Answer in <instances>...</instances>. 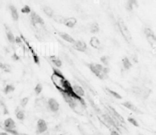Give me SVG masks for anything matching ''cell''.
<instances>
[{
	"mask_svg": "<svg viewBox=\"0 0 156 135\" xmlns=\"http://www.w3.org/2000/svg\"><path fill=\"white\" fill-rule=\"evenodd\" d=\"M51 79L57 89L59 90L62 94L67 95L81 101H84L81 97L75 93L70 82L66 79L60 70L54 68Z\"/></svg>",
	"mask_w": 156,
	"mask_h": 135,
	"instance_id": "obj_1",
	"label": "cell"
},
{
	"mask_svg": "<svg viewBox=\"0 0 156 135\" xmlns=\"http://www.w3.org/2000/svg\"><path fill=\"white\" fill-rule=\"evenodd\" d=\"M88 67L94 74L101 79H105L107 74L104 73V68L101 65L98 63H91L88 65Z\"/></svg>",
	"mask_w": 156,
	"mask_h": 135,
	"instance_id": "obj_2",
	"label": "cell"
},
{
	"mask_svg": "<svg viewBox=\"0 0 156 135\" xmlns=\"http://www.w3.org/2000/svg\"><path fill=\"white\" fill-rule=\"evenodd\" d=\"M4 126L7 133H10L13 135H18V133L16 129V122L11 118H8L5 120Z\"/></svg>",
	"mask_w": 156,
	"mask_h": 135,
	"instance_id": "obj_3",
	"label": "cell"
},
{
	"mask_svg": "<svg viewBox=\"0 0 156 135\" xmlns=\"http://www.w3.org/2000/svg\"><path fill=\"white\" fill-rule=\"evenodd\" d=\"M118 26L123 36L127 41L130 42L131 40V33L126 26V25L125 24L123 21L121 19L118 21Z\"/></svg>",
	"mask_w": 156,
	"mask_h": 135,
	"instance_id": "obj_4",
	"label": "cell"
},
{
	"mask_svg": "<svg viewBox=\"0 0 156 135\" xmlns=\"http://www.w3.org/2000/svg\"><path fill=\"white\" fill-rule=\"evenodd\" d=\"M30 20L32 24L34 27H38V26H43L45 24V22L43 19L34 11L31 12Z\"/></svg>",
	"mask_w": 156,
	"mask_h": 135,
	"instance_id": "obj_5",
	"label": "cell"
},
{
	"mask_svg": "<svg viewBox=\"0 0 156 135\" xmlns=\"http://www.w3.org/2000/svg\"><path fill=\"white\" fill-rule=\"evenodd\" d=\"M145 33L147 37V39L150 45L152 47H155L156 46V37L154 32L152 30L149 28H146L145 30Z\"/></svg>",
	"mask_w": 156,
	"mask_h": 135,
	"instance_id": "obj_6",
	"label": "cell"
},
{
	"mask_svg": "<svg viewBox=\"0 0 156 135\" xmlns=\"http://www.w3.org/2000/svg\"><path fill=\"white\" fill-rule=\"evenodd\" d=\"M48 126L45 120L40 119L37 123V133L43 134L47 131Z\"/></svg>",
	"mask_w": 156,
	"mask_h": 135,
	"instance_id": "obj_7",
	"label": "cell"
},
{
	"mask_svg": "<svg viewBox=\"0 0 156 135\" xmlns=\"http://www.w3.org/2000/svg\"><path fill=\"white\" fill-rule=\"evenodd\" d=\"M47 105L50 111L52 112H57L59 109V104L56 99L50 98L47 102Z\"/></svg>",
	"mask_w": 156,
	"mask_h": 135,
	"instance_id": "obj_8",
	"label": "cell"
},
{
	"mask_svg": "<svg viewBox=\"0 0 156 135\" xmlns=\"http://www.w3.org/2000/svg\"><path fill=\"white\" fill-rule=\"evenodd\" d=\"M73 47L75 49L81 52H84L87 49V45L85 42L81 40L75 41L73 43Z\"/></svg>",
	"mask_w": 156,
	"mask_h": 135,
	"instance_id": "obj_9",
	"label": "cell"
},
{
	"mask_svg": "<svg viewBox=\"0 0 156 135\" xmlns=\"http://www.w3.org/2000/svg\"><path fill=\"white\" fill-rule=\"evenodd\" d=\"M122 105L123 106H125V107L128 108L129 110L132 111L134 113H141L140 111L135 105H134V104L130 101L124 102L122 103Z\"/></svg>",
	"mask_w": 156,
	"mask_h": 135,
	"instance_id": "obj_10",
	"label": "cell"
},
{
	"mask_svg": "<svg viewBox=\"0 0 156 135\" xmlns=\"http://www.w3.org/2000/svg\"><path fill=\"white\" fill-rule=\"evenodd\" d=\"M9 10L12 19L14 21H18L19 19V14L16 7L13 5H10L9 6Z\"/></svg>",
	"mask_w": 156,
	"mask_h": 135,
	"instance_id": "obj_11",
	"label": "cell"
},
{
	"mask_svg": "<svg viewBox=\"0 0 156 135\" xmlns=\"http://www.w3.org/2000/svg\"><path fill=\"white\" fill-rule=\"evenodd\" d=\"M59 36L61 37V38L63 39L64 40L69 42V43H73L75 42V40L72 38V36L69 35V34L67 33L64 32H59L58 33Z\"/></svg>",
	"mask_w": 156,
	"mask_h": 135,
	"instance_id": "obj_12",
	"label": "cell"
},
{
	"mask_svg": "<svg viewBox=\"0 0 156 135\" xmlns=\"http://www.w3.org/2000/svg\"><path fill=\"white\" fill-rule=\"evenodd\" d=\"M15 115L16 117L19 120L23 121L25 119V113L24 111L22 110L20 107H18L16 108L15 111Z\"/></svg>",
	"mask_w": 156,
	"mask_h": 135,
	"instance_id": "obj_13",
	"label": "cell"
},
{
	"mask_svg": "<svg viewBox=\"0 0 156 135\" xmlns=\"http://www.w3.org/2000/svg\"><path fill=\"white\" fill-rule=\"evenodd\" d=\"M76 23H77L76 19L74 17H70L68 18H66L65 21L63 23V24L68 27H74V25L76 24Z\"/></svg>",
	"mask_w": 156,
	"mask_h": 135,
	"instance_id": "obj_14",
	"label": "cell"
},
{
	"mask_svg": "<svg viewBox=\"0 0 156 135\" xmlns=\"http://www.w3.org/2000/svg\"><path fill=\"white\" fill-rule=\"evenodd\" d=\"M6 36L7 40L10 43L12 44L16 43V37L14 36L12 32L9 28L6 29Z\"/></svg>",
	"mask_w": 156,
	"mask_h": 135,
	"instance_id": "obj_15",
	"label": "cell"
},
{
	"mask_svg": "<svg viewBox=\"0 0 156 135\" xmlns=\"http://www.w3.org/2000/svg\"><path fill=\"white\" fill-rule=\"evenodd\" d=\"M90 43L91 46L95 49H99L101 46L100 41L99 39L95 36H93L91 39Z\"/></svg>",
	"mask_w": 156,
	"mask_h": 135,
	"instance_id": "obj_16",
	"label": "cell"
},
{
	"mask_svg": "<svg viewBox=\"0 0 156 135\" xmlns=\"http://www.w3.org/2000/svg\"><path fill=\"white\" fill-rule=\"evenodd\" d=\"M72 88H73V90L75 93L78 95V96L81 97L84 96L85 95V92L81 87L78 86V85H74L72 87Z\"/></svg>",
	"mask_w": 156,
	"mask_h": 135,
	"instance_id": "obj_17",
	"label": "cell"
},
{
	"mask_svg": "<svg viewBox=\"0 0 156 135\" xmlns=\"http://www.w3.org/2000/svg\"><path fill=\"white\" fill-rule=\"evenodd\" d=\"M43 12L49 17L52 18V16L54 15V12L52 9V7L49 6H44L43 8Z\"/></svg>",
	"mask_w": 156,
	"mask_h": 135,
	"instance_id": "obj_18",
	"label": "cell"
},
{
	"mask_svg": "<svg viewBox=\"0 0 156 135\" xmlns=\"http://www.w3.org/2000/svg\"><path fill=\"white\" fill-rule=\"evenodd\" d=\"M27 46L29 47V49L30 50V51L31 52L32 54V56H33V59H34V62L37 64V65H39V63H40V61H39V56L37 54L36 52H34V50L33 49V48L32 47H31L30 45L29 44V43H27Z\"/></svg>",
	"mask_w": 156,
	"mask_h": 135,
	"instance_id": "obj_19",
	"label": "cell"
},
{
	"mask_svg": "<svg viewBox=\"0 0 156 135\" xmlns=\"http://www.w3.org/2000/svg\"><path fill=\"white\" fill-rule=\"evenodd\" d=\"M52 18L55 22L58 23H63V24L66 19L64 16H61V15H59V14H54L52 16Z\"/></svg>",
	"mask_w": 156,
	"mask_h": 135,
	"instance_id": "obj_20",
	"label": "cell"
},
{
	"mask_svg": "<svg viewBox=\"0 0 156 135\" xmlns=\"http://www.w3.org/2000/svg\"><path fill=\"white\" fill-rule=\"evenodd\" d=\"M50 60L57 67L60 68L62 65V62L59 58H57L56 56H52L50 57Z\"/></svg>",
	"mask_w": 156,
	"mask_h": 135,
	"instance_id": "obj_21",
	"label": "cell"
},
{
	"mask_svg": "<svg viewBox=\"0 0 156 135\" xmlns=\"http://www.w3.org/2000/svg\"><path fill=\"white\" fill-rule=\"evenodd\" d=\"M15 89H16V88H15V87L13 85H7V86L5 87L4 89V92L6 95L9 94V93H11L12 92H14Z\"/></svg>",
	"mask_w": 156,
	"mask_h": 135,
	"instance_id": "obj_22",
	"label": "cell"
},
{
	"mask_svg": "<svg viewBox=\"0 0 156 135\" xmlns=\"http://www.w3.org/2000/svg\"><path fill=\"white\" fill-rule=\"evenodd\" d=\"M122 63H123V65L124 66L125 69L128 70L132 66V63L129 60V59L125 57V58L122 59Z\"/></svg>",
	"mask_w": 156,
	"mask_h": 135,
	"instance_id": "obj_23",
	"label": "cell"
},
{
	"mask_svg": "<svg viewBox=\"0 0 156 135\" xmlns=\"http://www.w3.org/2000/svg\"><path fill=\"white\" fill-rule=\"evenodd\" d=\"M0 68L6 72H10L11 69L9 65L7 63H3L1 62H0Z\"/></svg>",
	"mask_w": 156,
	"mask_h": 135,
	"instance_id": "obj_24",
	"label": "cell"
},
{
	"mask_svg": "<svg viewBox=\"0 0 156 135\" xmlns=\"http://www.w3.org/2000/svg\"><path fill=\"white\" fill-rule=\"evenodd\" d=\"M91 32L93 33H96L98 32L100 30V27L99 25L97 24V23H94L92 24L91 25Z\"/></svg>",
	"mask_w": 156,
	"mask_h": 135,
	"instance_id": "obj_25",
	"label": "cell"
},
{
	"mask_svg": "<svg viewBox=\"0 0 156 135\" xmlns=\"http://www.w3.org/2000/svg\"><path fill=\"white\" fill-rule=\"evenodd\" d=\"M29 101V98L28 97H24L22 98L20 100L21 107L22 108H25L28 104Z\"/></svg>",
	"mask_w": 156,
	"mask_h": 135,
	"instance_id": "obj_26",
	"label": "cell"
},
{
	"mask_svg": "<svg viewBox=\"0 0 156 135\" xmlns=\"http://www.w3.org/2000/svg\"><path fill=\"white\" fill-rule=\"evenodd\" d=\"M43 89V86L40 83H38L34 88V92L36 93L37 95H39L40 94L41 92H42Z\"/></svg>",
	"mask_w": 156,
	"mask_h": 135,
	"instance_id": "obj_27",
	"label": "cell"
},
{
	"mask_svg": "<svg viewBox=\"0 0 156 135\" xmlns=\"http://www.w3.org/2000/svg\"><path fill=\"white\" fill-rule=\"evenodd\" d=\"M107 91L109 92V93H110L112 96L115 97L116 99H121L122 98L121 96L118 93H117V92H115V91H114L113 90L110 89L109 88L107 89Z\"/></svg>",
	"mask_w": 156,
	"mask_h": 135,
	"instance_id": "obj_28",
	"label": "cell"
},
{
	"mask_svg": "<svg viewBox=\"0 0 156 135\" xmlns=\"http://www.w3.org/2000/svg\"><path fill=\"white\" fill-rule=\"evenodd\" d=\"M136 2L135 1H129L127 2V4L125 5V7L127 8V9L129 11H131L133 9V7L134 4V3Z\"/></svg>",
	"mask_w": 156,
	"mask_h": 135,
	"instance_id": "obj_29",
	"label": "cell"
},
{
	"mask_svg": "<svg viewBox=\"0 0 156 135\" xmlns=\"http://www.w3.org/2000/svg\"><path fill=\"white\" fill-rule=\"evenodd\" d=\"M21 11L23 14H29L31 13V11L30 7L28 5H25V6L23 7L21 9Z\"/></svg>",
	"mask_w": 156,
	"mask_h": 135,
	"instance_id": "obj_30",
	"label": "cell"
},
{
	"mask_svg": "<svg viewBox=\"0 0 156 135\" xmlns=\"http://www.w3.org/2000/svg\"><path fill=\"white\" fill-rule=\"evenodd\" d=\"M101 61H102V63H104L105 65H109V62H110V58L106 56H102L101 58Z\"/></svg>",
	"mask_w": 156,
	"mask_h": 135,
	"instance_id": "obj_31",
	"label": "cell"
},
{
	"mask_svg": "<svg viewBox=\"0 0 156 135\" xmlns=\"http://www.w3.org/2000/svg\"><path fill=\"white\" fill-rule=\"evenodd\" d=\"M128 122H130L134 126H136V127H139V124H138V122L134 118L130 117V118H128Z\"/></svg>",
	"mask_w": 156,
	"mask_h": 135,
	"instance_id": "obj_32",
	"label": "cell"
},
{
	"mask_svg": "<svg viewBox=\"0 0 156 135\" xmlns=\"http://www.w3.org/2000/svg\"><path fill=\"white\" fill-rule=\"evenodd\" d=\"M12 58L13 59V60H16V61H17V60H19V56L17 55V54H16V53H14L13 55V56H12Z\"/></svg>",
	"mask_w": 156,
	"mask_h": 135,
	"instance_id": "obj_33",
	"label": "cell"
},
{
	"mask_svg": "<svg viewBox=\"0 0 156 135\" xmlns=\"http://www.w3.org/2000/svg\"><path fill=\"white\" fill-rule=\"evenodd\" d=\"M111 135H120L119 133L116 131H112L111 133Z\"/></svg>",
	"mask_w": 156,
	"mask_h": 135,
	"instance_id": "obj_34",
	"label": "cell"
},
{
	"mask_svg": "<svg viewBox=\"0 0 156 135\" xmlns=\"http://www.w3.org/2000/svg\"><path fill=\"white\" fill-rule=\"evenodd\" d=\"M0 135H9L7 132H0Z\"/></svg>",
	"mask_w": 156,
	"mask_h": 135,
	"instance_id": "obj_35",
	"label": "cell"
}]
</instances>
